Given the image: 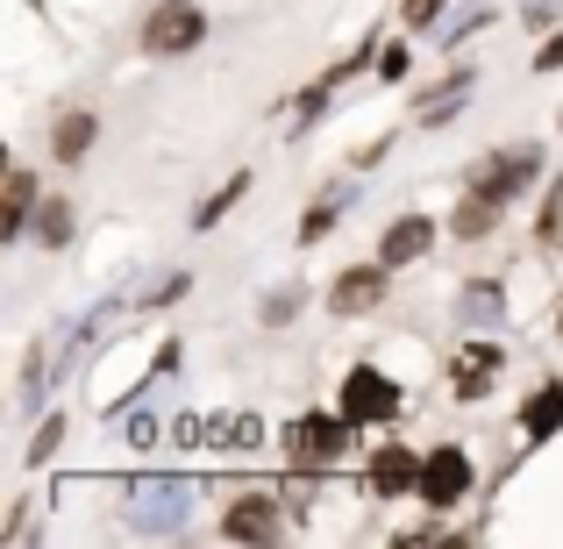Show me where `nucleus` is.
<instances>
[{"label":"nucleus","instance_id":"obj_1","mask_svg":"<svg viewBox=\"0 0 563 549\" xmlns=\"http://www.w3.org/2000/svg\"><path fill=\"white\" fill-rule=\"evenodd\" d=\"M350 414H300V421L286 428V457L292 464H329V457L350 450Z\"/></svg>","mask_w":563,"mask_h":549},{"label":"nucleus","instance_id":"obj_2","mask_svg":"<svg viewBox=\"0 0 563 549\" xmlns=\"http://www.w3.org/2000/svg\"><path fill=\"white\" fill-rule=\"evenodd\" d=\"M200 36H207V14L192 8V0H165V8L143 22V51L151 57H186Z\"/></svg>","mask_w":563,"mask_h":549},{"label":"nucleus","instance_id":"obj_3","mask_svg":"<svg viewBox=\"0 0 563 549\" xmlns=\"http://www.w3.org/2000/svg\"><path fill=\"white\" fill-rule=\"evenodd\" d=\"M536 165H542V157L528 151V143H521V151H493V157H478V172H471L464 193H478V200H499V207H507L521 186H536Z\"/></svg>","mask_w":563,"mask_h":549},{"label":"nucleus","instance_id":"obj_4","mask_svg":"<svg viewBox=\"0 0 563 549\" xmlns=\"http://www.w3.org/2000/svg\"><path fill=\"white\" fill-rule=\"evenodd\" d=\"M413 493H421L435 514H450L456 499L471 493V457H464V450H428V464H421V485H413Z\"/></svg>","mask_w":563,"mask_h":549},{"label":"nucleus","instance_id":"obj_5","mask_svg":"<svg viewBox=\"0 0 563 549\" xmlns=\"http://www.w3.org/2000/svg\"><path fill=\"white\" fill-rule=\"evenodd\" d=\"M343 414H350V421H393V414H399V385L385 378V371L357 364L343 378Z\"/></svg>","mask_w":563,"mask_h":549},{"label":"nucleus","instance_id":"obj_6","mask_svg":"<svg viewBox=\"0 0 563 549\" xmlns=\"http://www.w3.org/2000/svg\"><path fill=\"white\" fill-rule=\"evenodd\" d=\"M129 499H136V507H129V521L151 528V536H165V528L186 521V485H179V479H143Z\"/></svg>","mask_w":563,"mask_h":549},{"label":"nucleus","instance_id":"obj_7","mask_svg":"<svg viewBox=\"0 0 563 549\" xmlns=\"http://www.w3.org/2000/svg\"><path fill=\"white\" fill-rule=\"evenodd\" d=\"M278 521H286V514H278L264 493L229 499V507H221V536H229V542H272V536H278Z\"/></svg>","mask_w":563,"mask_h":549},{"label":"nucleus","instance_id":"obj_8","mask_svg":"<svg viewBox=\"0 0 563 549\" xmlns=\"http://www.w3.org/2000/svg\"><path fill=\"white\" fill-rule=\"evenodd\" d=\"M378 300H385V257H378V264H357V272H343V278H335V293H329L335 315H372Z\"/></svg>","mask_w":563,"mask_h":549},{"label":"nucleus","instance_id":"obj_9","mask_svg":"<svg viewBox=\"0 0 563 549\" xmlns=\"http://www.w3.org/2000/svg\"><path fill=\"white\" fill-rule=\"evenodd\" d=\"M499 358H507V350H499V343H485V336L456 350V371H450V378H456V399H485V385H493Z\"/></svg>","mask_w":563,"mask_h":549},{"label":"nucleus","instance_id":"obj_10","mask_svg":"<svg viewBox=\"0 0 563 549\" xmlns=\"http://www.w3.org/2000/svg\"><path fill=\"white\" fill-rule=\"evenodd\" d=\"M428 243H435V221L428 215H399L393 229L378 235V257L385 264H413V257H428Z\"/></svg>","mask_w":563,"mask_h":549},{"label":"nucleus","instance_id":"obj_11","mask_svg":"<svg viewBox=\"0 0 563 549\" xmlns=\"http://www.w3.org/2000/svg\"><path fill=\"white\" fill-rule=\"evenodd\" d=\"M407 485H421V464H413V450L385 442V450L372 457V493H378V499H399Z\"/></svg>","mask_w":563,"mask_h":549},{"label":"nucleus","instance_id":"obj_12","mask_svg":"<svg viewBox=\"0 0 563 549\" xmlns=\"http://www.w3.org/2000/svg\"><path fill=\"white\" fill-rule=\"evenodd\" d=\"M521 428H528V442H550L556 428H563V385H542L536 399L521 407Z\"/></svg>","mask_w":563,"mask_h":549},{"label":"nucleus","instance_id":"obj_13","mask_svg":"<svg viewBox=\"0 0 563 549\" xmlns=\"http://www.w3.org/2000/svg\"><path fill=\"white\" fill-rule=\"evenodd\" d=\"M51 151H57V165H79L86 151H93V114L86 108H71L65 122H57V136H51Z\"/></svg>","mask_w":563,"mask_h":549},{"label":"nucleus","instance_id":"obj_14","mask_svg":"<svg viewBox=\"0 0 563 549\" xmlns=\"http://www.w3.org/2000/svg\"><path fill=\"white\" fill-rule=\"evenodd\" d=\"M29 207H36V179L29 172H8V207H0V235L29 229Z\"/></svg>","mask_w":563,"mask_h":549},{"label":"nucleus","instance_id":"obj_15","mask_svg":"<svg viewBox=\"0 0 563 549\" xmlns=\"http://www.w3.org/2000/svg\"><path fill=\"white\" fill-rule=\"evenodd\" d=\"M493 221H499V200H478V193H464V200H456V221H450V229L464 235V243H478V235H493Z\"/></svg>","mask_w":563,"mask_h":549},{"label":"nucleus","instance_id":"obj_16","mask_svg":"<svg viewBox=\"0 0 563 549\" xmlns=\"http://www.w3.org/2000/svg\"><path fill=\"white\" fill-rule=\"evenodd\" d=\"M464 86H471V79H464V72H456V79H450V86H435V94H428V100H421V122H428V129H435V122H450V114H456V100H464Z\"/></svg>","mask_w":563,"mask_h":549},{"label":"nucleus","instance_id":"obj_17","mask_svg":"<svg viewBox=\"0 0 563 549\" xmlns=\"http://www.w3.org/2000/svg\"><path fill=\"white\" fill-rule=\"evenodd\" d=\"M243 193H250V172H235V179H229V186H221V193H214V200H207V207H200V215H192V229H214V221H221V215H229V207H235V200H243Z\"/></svg>","mask_w":563,"mask_h":549},{"label":"nucleus","instance_id":"obj_18","mask_svg":"<svg viewBox=\"0 0 563 549\" xmlns=\"http://www.w3.org/2000/svg\"><path fill=\"white\" fill-rule=\"evenodd\" d=\"M335 207H343V193H321V200L307 207V221H300V243H321V235L335 229Z\"/></svg>","mask_w":563,"mask_h":549},{"label":"nucleus","instance_id":"obj_19","mask_svg":"<svg viewBox=\"0 0 563 549\" xmlns=\"http://www.w3.org/2000/svg\"><path fill=\"white\" fill-rule=\"evenodd\" d=\"M36 235L57 250V243L71 235V207H65V200H43V207H36Z\"/></svg>","mask_w":563,"mask_h":549},{"label":"nucleus","instance_id":"obj_20","mask_svg":"<svg viewBox=\"0 0 563 549\" xmlns=\"http://www.w3.org/2000/svg\"><path fill=\"white\" fill-rule=\"evenodd\" d=\"M57 442H65V414H57V421H43V436H36V450H29V464H51Z\"/></svg>","mask_w":563,"mask_h":549},{"label":"nucleus","instance_id":"obj_21","mask_svg":"<svg viewBox=\"0 0 563 549\" xmlns=\"http://www.w3.org/2000/svg\"><path fill=\"white\" fill-rule=\"evenodd\" d=\"M292 315H300V286H286V293L264 300V321H272V329H278V321H292Z\"/></svg>","mask_w":563,"mask_h":549},{"label":"nucleus","instance_id":"obj_22","mask_svg":"<svg viewBox=\"0 0 563 549\" xmlns=\"http://www.w3.org/2000/svg\"><path fill=\"white\" fill-rule=\"evenodd\" d=\"M563 235V186L550 193V207H542V243H556Z\"/></svg>","mask_w":563,"mask_h":549},{"label":"nucleus","instance_id":"obj_23","mask_svg":"<svg viewBox=\"0 0 563 549\" xmlns=\"http://www.w3.org/2000/svg\"><path fill=\"white\" fill-rule=\"evenodd\" d=\"M464 315H478V321H485V315H499V293H493V286H478V293H464Z\"/></svg>","mask_w":563,"mask_h":549},{"label":"nucleus","instance_id":"obj_24","mask_svg":"<svg viewBox=\"0 0 563 549\" xmlns=\"http://www.w3.org/2000/svg\"><path fill=\"white\" fill-rule=\"evenodd\" d=\"M536 72H563V29H556V36L536 51Z\"/></svg>","mask_w":563,"mask_h":549},{"label":"nucleus","instance_id":"obj_25","mask_svg":"<svg viewBox=\"0 0 563 549\" xmlns=\"http://www.w3.org/2000/svg\"><path fill=\"white\" fill-rule=\"evenodd\" d=\"M435 14H442V0H407V22H413V29H428Z\"/></svg>","mask_w":563,"mask_h":549},{"label":"nucleus","instance_id":"obj_26","mask_svg":"<svg viewBox=\"0 0 563 549\" xmlns=\"http://www.w3.org/2000/svg\"><path fill=\"white\" fill-rule=\"evenodd\" d=\"M556 329H563V321H556Z\"/></svg>","mask_w":563,"mask_h":549}]
</instances>
